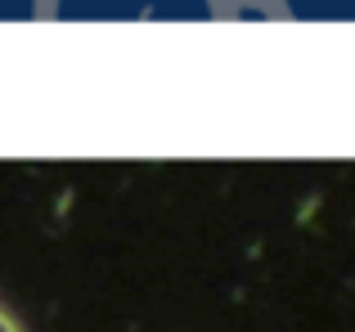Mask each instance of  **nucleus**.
Instances as JSON below:
<instances>
[{"label": "nucleus", "mask_w": 355, "mask_h": 332, "mask_svg": "<svg viewBox=\"0 0 355 332\" xmlns=\"http://www.w3.org/2000/svg\"><path fill=\"white\" fill-rule=\"evenodd\" d=\"M0 332H18V328H14V324H9V319H5V315H0Z\"/></svg>", "instance_id": "nucleus-1"}]
</instances>
